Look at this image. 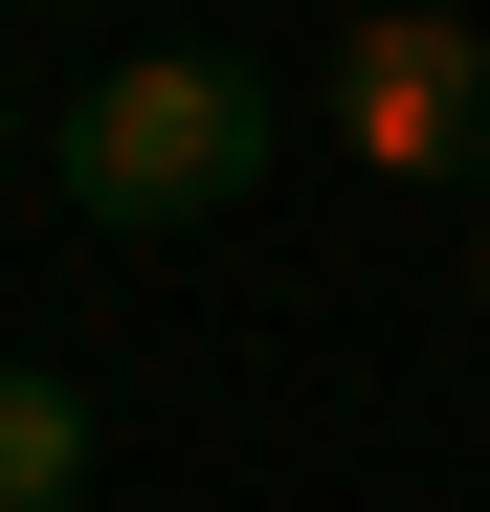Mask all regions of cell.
I'll return each mask as SVG.
<instances>
[{"mask_svg": "<svg viewBox=\"0 0 490 512\" xmlns=\"http://www.w3.org/2000/svg\"><path fill=\"white\" fill-rule=\"evenodd\" d=\"M335 156L357 179H490V45L446 0H379L335 45Z\"/></svg>", "mask_w": 490, "mask_h": 512, "instance_id": "cell-2", "label": "cell"}, {"mask_svg": "<svg viewBox=\"0 0 490 512\" xmlns=\"http://www.w3.org/2000/svg\"><path fill=\"white\" fill-rule=\"evenodd\" d=\"M468 290H490V201H468Z\"/></svg>", "mask_w": 490, "mask_h": 512, "instance_id": "cell-4", "label": "cell"}, {"mask_svg": "<svg viewBox=\"0 0 490 512\" xmlns=\"http://www.w3.org/2000/svg\"><path fill=\"white\" fill-rule=\"evenodd\" d=\"M268 179V90L201 45H112L90 90H67V201L90 223H245Z\"/></svg>", "mask_w": 490, "mask_h": 512, "instance_id": "cell-1", "label": "cell"}, {"mask_svg": "<svg viewBox=\"0 0 490 512\" xmlns=\"http://www.w3.org/2000/svg\"><path fill=\"white\" fill-rule=\"evenodd\" d=\"M0 23H23V0H0Z\"/></svg>", "mask_w": 490, "mask_h": 512, "instance_id": "cell-6", "label": "cell"}, {"mask_svg": "<svg viewBox=\"0 0 490 512\" xmlns=\"http://www.w3.org/2000/svg\"><path fill=\"white\" fill-rule=\"evenodd\" d=\"M0 156H23V112H0Z\"/></svg>", "mask_w": 490, "mask_h": 512, "instance_id": "cell-5", "label": "cell"}, {"mask_svg": "<svg viewBox=\"0 0 490 512\" xmlns=\"http://www.w3.org/2000/svg\"><path fill=\"white\" fill-rule=\"evenodd\" d=\"M67 490H90V401L45 357H0V512H67Z\"/></svg>", "mask_w": 490, "mask_h": 512, "instance_id": "cell-3", "label": "cell"}]
</instances>
